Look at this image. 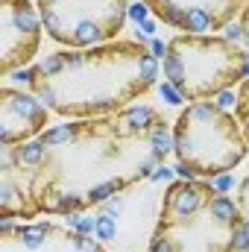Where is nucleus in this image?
Segmentation results:
<instances>
[{
  "label": "nucleus",
  "instance_id": "1",
  "mask_svg": "<svg viewBox=\"0 0 249 252\" xmlns=\"http://www.w3.org/2000/svg\"><path fill=\"white\" fill-rule=\"evenodd\" d=\"M38 141L35 167L0 156V220L73 217L150 182L173 153V126L153 106H129L109 118L47 126Z\"/></svg>",
  "mask_w": 249,
  "mask_h": 252
},
{
  "label": "nucleus",
  "instance_id": "2",
  "mask_svg": "<svg viewBox=\"0 0 249 252\" xmlns=\"http://www.w3.org/2000/svg\"><path fill=\"white\" fill-rule=\"evenodd\" d=\"M161 73L158 56L141 41H109L88 50H56L32 67V94L59 118L118 115L141 100Z\"/></svg>",
  "mask_w": 249,
  "mask_h": 252
},
{
  "label": "nucleus",
  "instance_id": "3",
  "mask_svg": "<svg viewBox=\"0 0 249 252\" xmlns=\"http://www.w3.org/2000/svg\"><path fill=\"white\" fill-rule=\"evenodd\" d=\"M147 252H249L235 196L202 179L170 182Z\"/></svg>",
  "mask_w": 249,
  "mask_h": 252
},
{
  "label": "nucleus",
  "instance_id": "4",
  "mask_svg": "<svg viewBox=\"0 0 249 252\" xmlns=\"http://www.w3.org/2000/svg\"><path fill=\"white\" fill-rule=\"evenodd\" d=\"M164 82L187 103L226 94L249 76V50L226 35H173L161 53Z\"/></svg>",
  "mask_w": 249,
  "mask_h": 252
},
{
  "label": "nucleus",
  "instance_id": "5",
  "mask_svg": "<svg viewBox=\"0 0 249 252\" xmlns=\"http://www.w3.org/2000/svg\"><path fill=\"white\" fill-rule=\"evenodd\" d=\"M249 153L235 112L220 103H190L173 126V156L182 179H214L235 170Z\"/></svg>",
  "mask_w": 249,
  "mask_h": 252
},
{
  "label": "nucleus",
  "instance_id": "6",
  "mask_svg": "<svg viewBox=\"0 0 249 252\" xmlns=\"http://www.w3.org/2000/svg\"><path fill=\"white\" fill-rule=\"evenodd\" d=\"M44 32L67 50L118 41L129 21V0H38Z\"/></svg>",
  "mask_w": 249,
  "mask_h": 252
},
{
  "label": "nucleus",
  "instance_id": "7",
  "mask_svg": "<svg viewBox=\"0 0 249 252\" xmlns=\"http://www.w3.org/2000/svg\"><path fill=\"white\" fill-rule=\"evenodd\" d=\"M41 12L30 0H0V73L27 67L41 47Z\"/></svg>",
  "mask_w": 249,
  "mask_h": 252
},
{
  "label": "nucleus",
  "instance_id": "8",
  "mask_svg": "<svg viewBox=\"0 0 249 252\" xmlns=\"http://www.w3.org/2000/svg\"><path fill=\"white\" fill-rule=\"evenodd\" d=\"M150 15L185 35H214L241 18L247 0H141Z\"/></svg>",
  "mask_w": 249,
  "mask_h": 252
},
{
  "label": "nucleus",
  "instance_id": "9",
  "mask_svg": "<svg viewBox=\"0 0 249 252\" xmlns=\"http://www.w3.org/2000/svg\"><path fill=\"white\" fill-rule=\"evenodd\" d=\"M0 244L3 252H109L88 232L53 220L41 223L0 220Z\"/></svg>",
  "mask_w": 249,
  "mask_h": 252
},
{
  "label": "nucleus",
  "instance_id": "10",
  "mask_svg": "<svg viewBox=\"0 0 249 252\" xmlns=\"http://www.w3.org/2000/svg\"><path fill=\"white\" fill-rule=\"evenodd\" d=\"M50 126V109L32 94L12 85L0 88V147H18Z\"/></svg>",
  "mask_w": 249,
  "mask_h": 252
},
{
  "label": "nucleus",
  "instance_id": "11",
  "mask_svg": "<svg viewBox=\"0 0 249 252\" xmlns=\"http://www.w3.org/2000/svg\"><path fill=\"white\" fill-rule=\"evenodd\" d=\"M235 115L241 121V129H244V138L249 144V76L238 85V100H235Z\"/></svg>",
  "mask_w": 249,
  "mask_h": 252
},
{
  "label": "nucleus",
  "instance_id": "12",
  "mask_svg": "<svg viewBox=\"0 0 249 252\" xmlns=\"http://www.w3.org/2000/svg\"><path fill=\"white\" fill-rule=\"evenodd\" d=\"M235 202H238V208H241V214H244V226H247V232H249V173L238 182Z\"/></svg>",
  "mask_w": 249,
  "mask_h": 252
},
{
  "label": "nucleus",
  "instance_id": "13",
  "mask_svg": "<svg viewBox=\"0 0 249 252\" xmlns=\"http://www.w3.org/2000/svg\"><path fill=\"white\" fill-rule=\"evenodd\" d=\"M241 27H244V44H247V50H249V0H247V6H244V12H241Z\"/></svg>",
  "mask_w": 249,
  "mask_h": 252
}]
</instances>
